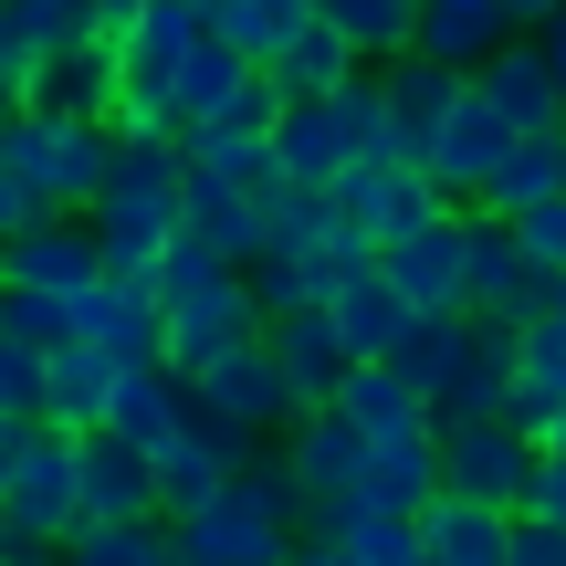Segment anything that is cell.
Returning <instances> with one entry per match:
<instances>
[{"mask_svg": "<svg viewBox=\"0 0 566 566\" xmlns=\"http://www.w3.org/2000/svg\"><path fill=\"white\" fill-rule=\"evenodd\" d=\"M273 158H283V179H294V189H336L346 168H357V147H346L336 105H294L283 137H273Z\"/></svg>", "mask_w": 566, "mask_h": 566, "instance_id": "obj_30", "label": "cell"}, {"mask_svg": "<svg viewBox=\"0 0 566 566\" xmlns=\"http://www.w3.org/2000/svg\"><path fill=\"white\" fill-rule=\"evenodd\" d=\"M252 74H263V63H242V53H231V42H221V32H210V42H200V53H189V63H179V84H168V105H179V137H189V126H210V116H221V105H231V95H242V84H252Z\"/></svg>", "mask_w": 566, "mask_h": 566, "instance_id": "obj_34", "label": "cell"}, {"mask_svg": "<svg viewBox=\"0 0 566 566\" xmlns=\"http://www.w3.org/2000/svg\"><path fill=\"white\" fill-rule=\"evenodd\" d=\"M0 336H21V346L53 357V346H74V304L63 294H11V283H0Z\"/></svg>", "mask_w": 566, "mask_h": 566, "instance_id": "obj_39", "label": "cell"}, {"mask_svg": "<svg viewBox=\"0 0 566 566\" xmlns=\"http://www.w3.org/2000/svg\"><path fill=\"white\" fill-rule=\"evenodd\" d=\"M74 336L105 346V357H126V367H168V304H158V283H126V273L84 283V294H74Z\"/></svg>", "mask_w": 566, "mask_h": 566, "instance_id": "obj_12", "label": "cell"}, {"mask_svg": "<svg viewBox=\"0 0 566 566\" xmlns=\"http://www.w3.org/2000/svg\"><path fill=\"white\" fill-rule=\"evenodd\" d=\"M325 315H336V336H346V357L357 367H378V357H399V336L420 315H409V294L388 273H357V283H336V294H325Z\"/></svg>", "mask_w": 566, "mask_h": 566, "instance_id": "obj_22", "label": "cell"}, {"mask_svg": "<svg viewBox=\"0 0 566 566\" xmlns=\"http://www.w3.org/2000/svg\"><path fill=\"white\" fill-rule=\"evenodd\" d=\"M189 420H200V388H189L179 367H126L116 409H105V430H116V441H137V451H168Z\"/></svg>", "mask_w": 566, "mask_h": 566, "instance_id": "obj_21", "label": "cell"}, {"mask_svg": "<svg viewBox=\"0 0 566 566\" xmlns=\"http://www.w3.org/2000/svg\"><path fill=\"white\" fill-rule=\"evenodd\" d=\"M0 11H11V0H0Z\"/></svg>", "mask_w": 566, "mask_h": 566, "instance_id": "obj_50", "label": "cell"}, {"mask_svg": "<svg viewBox=\"0 0 566 566\" xmlns=\"http://www.w3.org/2000/svg\"><path fill=\"white\" fill-rule=\"evenodd\" d=\"M116 388H126V357H105V346H53V409L42 420L53 430H105V409H116Z\"/></svg>", "mask_w": 566, "mask_h": 566, "instance_id": "obj_26", "label": "cell"}, {"mask_svg": "<svg viewBox=\"0 0 566 566\" xmlns=\"http://www.w3.org/2000/svg\"><path fill=\"white\" fill-rule=\"evenodd\" d=\"M189 388H200V409H210L221 430H242V441H263V430H294V420H304V399H294V378H283L273 336H252V346H231V357H210Z\"/></svg>", "mask_w": 566, "mask_h": 566, "instance_id": "obj_7", "label": "cell"}, {"mask_svg": "<svg viewBox=\"0 0 566 566\" xmlns=\"http://www.w3.org/2000/svg\"><path fill=\"white\" fill-rule=\"evenodd\" d=\"M189 231H200L210 252H221V263H263L273 252V210L252 200V189H221V179H200V168H189Z\"/></svg>", "mask_w": 566, "mask_h": 566, "instance_id": "obj_25", "label": "cell"}, {"mask_svg": "<svg viewBox=\"0 0 566 566\" xmlns=\"http://www.w3.org/2000/svg\"><path fill=\"white\" fill-rule=\"evenodd\" d=\"M283 462H294L304 504H315V514H336V504H367L378 441H367V430L346 420V409H304V420H294V441H283Z\"/></svg>", "mask_w": 566, "mask_h": 566, "instance_id": "obj_9", "label": "cell"}, {"mask_svg": "<svg viewBox=\"0 0 566 566\" xmlns=\"http://www.w3.org/2000/svg\"><path fill=\"white\" fill-rule=\"evenodd\" d=\"M546 451H556V462H566V420H556V430H546Z\"/></svg>", "mask_w": 566, "mask_h": 566, "instance_id": "obj_49", "label": "cell"}, {"mask_svg": "<svg viewBox=\"0 0 566 566\" xmlns=\"http://www.w3.org/2000/svg\"><path fill=\"white\" fill-rule=\"evenodd\" d=\"M84 525H168L158 514V462L116 430H84Z\"/></svg>", "mask_w": 566, "mask_h": 566, "instance_id": "obj_17", "label": "cell"}, {"mask_svg": "<svg viewBox=\"0 0 566 566\" xmlns=\"http://www.w3.org/2000/svg\"><path fill=\"white\" fill-rule=\"evenodd\" d=\"M325 409H346V420H357L378 451H388V441H441V409H430L388 357H378V367H346V388H336Z\"/></svg>", "mask_w": 566, "mask_h": 566, "instance_id": "obj_18", "label": "cell"}, {"mask_svg": "<svg viewBox=\"0 0 566 566\" xmlns=\"http://www.w3.org/2000/svg\"><path fill=\"white\" fill-rule=\"evenodd\" d=\"M53 566H179V535L168 525H84Z\"/></svg>", "mask_w": 566, "mask_h": 566, "instance_id": "obj_37", "label": "cell"}, {"mask_svg": "<svg viewBox=\"0 0 566 566\" xmlns=\"http://www.w3.org/2000/svg\"><path fill=\"white\" fill-rule=\"evenodd\" d=\"M147 283H158V304H168V367H179V378H200L210 357H231V346L273 336V315H263V294H252V273L221 263L200 231H179V242L158 252V273H147Z\"/></svg>", "mask_w": 566, "mask_h": 566, "instance_id": "obj_1", "label": "cell"}, {"mask_svg": "<svg viewBox=\"0 0 566 566\" xmlns=\"http://www.w3.org/2000/svg\"><path fill=\"white\" fill-rule=\"evenodd\" d=\"M472 95L493 105V116L514 126V137H546V126H566V84H556V53H546V32H514L504 53L472 74Z\"/></svg>", "mask_w": 566, "mask_h": 566, "instance_id": "obj_13", "label": "cell"}, {"mask_svg": "<svg viewBox=\"0 0 566 566\" xmlns=\"http://www.w3.org/2000/svg\"><path fill=\"white\" fill-rule=\"evenodd\" d=\"M304 21H315L304 0H210V32H221L242 63H263V74L294 53V32H304Z\"/></svg>", "mask_w": 566, "mask_h": 566, "instance_id": "obj_33", "label": "cell"}, {"mask_svg": "<svg viewBox=\"0 0 566 566\" xmlns=\"http://www.w3.org/2000/svg\"><path fill=\"white\" fill-rule=\"evenodd\" d=\"M0 283L11 294H63L74 304L84 283H105V242L84 210H53V221H32L21 242H0Z\"/></svg>", "mask_w": 566, "mask_h": 566, "instance_id": "obj_10", "label": "cell"}, {"mask_svg": "<svg viewBox=\"0 0 566 566\" xmlns=\"http://www.w3.org/2000/svg\"><path fill=\"white\" fill-rule=\"evenodd\" d=\"M546 200H566V126H546V137H525V147L504 158L483 221H525V210H546Z\"/></svg>", "mask_w": 566, "mask_h": 566, "instance_id": "obj_32", "label": "cell"}, {"mask_svg": "<svg viewBox=\"0 0 566 566\" xmlns=\"http://www.w3.org/2000/svg\"><path fill=\"white\" fill-rule=\"evenodd\" d=\"M420 11L430 0H315V21H336L367 63H399L409 42H420Z\"/></svg>", "mask_w": 566, "mask_h": 566, "instance_id": "obj_35", "label": "cell"}, {"mask_svg": "<svg viewBox=\"0 0 566 566\" xmlns=\"http://www.w3.org/2000/svg\"><path fill=\"white\" fill-rule=\"evenodd\" d=\"M546 53H556V84H566V11L546 21Z\"/></svg>", "mask_w": 566, "mask_h": 566, "instance_id": "obj_48", "label": "cell"}, {"mask_svg": "<svg viewBox=\"0 0 566 566\" xmlns=\"http://www.w3.org/2000/svg\"><path fill=\"white\" fill-rule=\"evenodd\" d=\"M525 514H546V525H566V462H556V451H546V472H535V504Z\"/></svg>", "mask_w": 566, "mask_h": 566, "instance_id": "obj_44", "label": "cell"}, {"mask_svg": "<svg viewBox=\"0 0 566 566\" xmlns=\"http://www.w3.org/2000/svg\"><path fill=\"white\" fill-rule=\"evenodd\" d=\"M420 556L430 566H514V514L472 504V493H430L420 504Z\"/></svg>", "mask_w": 566, "mask_h": 566, "instance_id": "obj_20", "label": "cell"}, {"mask_svg": "<svg viewBox=\"0 0 566 566\" xmlns=\"http://www.w3.org/2000/svg\"><path fill=\"white\" fill-rule=\"evenodd\" d=\"M378 273L409 294V315H472V210H451V221L388 242Z\"/></svg>", "mask_w": 566, "mask_h": 566, "instance_id": "obj_8", "label": "cell"}, {"mask_svg": "<svg viewBox=\"0 0 566 566\" xmlns=\"http://www.w3.org/2000/svg\"><path fill=\"white\" fill-rule=\"evenodd\" d=\"M273 357H283V378H294V399H304V409H325V399L346 388V367H357L325 304H304V315H273Z\"/></svg>", "mask_w": 566, "mask_h": 566, "instance_id": "obj_23", "label": "cell"}, {"mask_svg": "<svg viewBox=\"0 0 566 566\" xmlns=\"http://www.w3.org/2000/svg\"><path fill=\"white\" fill-rule=\"evenodd\" d=\"M105 242V273L147 283L158 273V252L189 231V158L179 147H116V179H105V200L84 210Z\"/></svg>", "mask_w": 566, "mask_h": 566, "instance_id": "obj_2", "label": "cell"}, {"mask_svg": "<svg viewBox=\"0 0 566 566\" xmlns=\"http://www.w3.org/2000/svg\"><path fill=\"white\" fill-rule=\"evenodd\" d=\"M283 566H346V546H336L325 525H304V535H294V556H283Z\"/></svg>", "mask_w": 566, "mask_h": 566, "instance_id": "obj_45", "label": "cell"}, {"mask_svg": "<svg viewBox=\"0 0 566 566\" xmlns=\"http://www.w3.org/2000/svg\"><path fill=\"white\" fill-rule=\"evenodd\" d=\"M556 11H566V0H504V21H514V32H546Z\"/></svg>", "mask_w": 566, "mask_h": 566, "instance_id": "obj_46", "label": "cell"}, {"mask_svg": "<svg viewBox=\"0 0 566 566\" xmlns=\"http://www.w3.org/2000/svg\"><path fill=\"white\" fill-rule=\"evenodd\" d=\"M32 221H53V210H42V200H32V179H21V168L0 158V242H21Z\"/></svg>", "mask_w": 566, "mask_h": 566, "instance_id": "obj_41", "label": "cell"}, {"mask_svg": "<svg viewBox=\"0 0 566 566\" xmlns=\"http://www.w3.org/2000/svg\"><path fill=\"white\" fill-rule=\"evenodd\" d=\"M116 126L105 116H63V105H11L0 116V158L32 179L42 210H95L105 179H116Z\"/></svg>", "mask_w": 566, "mask_h": 566, "instance_id": "obj_3", "label": "cell"}, {"mask_svg": "<svg viewBox=\"0 0 566 566\" xmlns=\"http://www.w3.org/2000/svg\"><path fill=\"white\" fill-rule=\"evenodd\" d=\"M147 462H158V514L179 525V514L221 504V493H231V483L252 472V441H242V430H221V420L200 409V420H189V430H179L168 451H147Z\"/></svg>", "mask_w": 566, "mask_h": 566, "instance_id": "obj_11", "label": "cell"}, {"mask_svg": "<svg viewBox=\"0 0 566 566\" xmlns=\"http://www.w3.org/2000/svg\"><path fill=\"white\" fill-rule=\"evenodd\" d=\"M315 525L346 546V566H430V556H420V514H388V504H336V514H315Z\"/></svg>", "mask_w": 566, "mask_h": 566, "instance_id": "obj_31", "label": "cell"}, {"mask_svg": "<svg viewBox=\"0 0 566 566\" xmlns=\"http://www.w3.org/2000/svg\"><path fill=\"white\" fill-rule=\"evenodd\" d=\"M514 566H566V525H546V514H514Z\"/></svg>", "mask_w": 566, "mask_h": 566, "instance_id": "obj_43", "label": "cell"}, {"mask_svg": "<svg viewBox=\"0 0 566 566\" xmlns=\"http://www.w3.org/2000/svg\"><path fill=\"white\" fill-rule=\"evenodd\" d=\"M74 535H84V430L32 420V441L11 462V493H0V546H11V566H42V546L63 556Z\"/></svg>", "mask_w": 566, "mask_h": 566, "instance_id": "obj_4", "label": "cell"}, {"mask_svg": "<svg viewBox=\"0 0 566 566\" xmlns=\"http://www.w3.org/2000/svg\"><path fill=\"white\" fill-rule=\"evenodd\" d=\"M441 472H451V493H472V504L525 514L535 504V472H546V441L514 430V420H451L441 430Z\"/></svg>", "mask_w": 566, "mask_h": 566, "instance_id": "obj_5", "label": "cell"}, {"mask_svg": "<svg viewBox=\"0 0 566 566\" xmlns=\"http://www.w3.org/2000/svg\"><path fill=\"white\" fill-rule=\"evenodd\" d=\"M556 294H566V283L535 273L525 242H514L504 221H483V210H472V315H483V325H535Z\"/></svg>", "mask_w": 566, "mask_h": 566, "instance_id": "obj_14", "label": "cell"}, {"mask_svg": "<svg viewBox=\"0 0 566 566\" xmlns=\"http://www.w3.org/2000/svg\"><path fill=\"white\" fill-rule=\"evenodd\" d=\"M21 441H32V420H0V493H11V462H21Z\"/></svg>", "mask_w": 566, "mask_h": 566, "instance_id": "obj_47", "label": "cell"}, {"mask_svg": "<svg viewBox=\"0 0 566 566\" xmlns=\"http://www.w3.org/2000/svg\"><path fill=\"white\" fill-rule=\"evenodd\" d=\"M504 231L525 242V263H535V273H556V283H566V200L525 210V221H504Z\"/></svg>", "mask_w": 566, "mask_h": 566, "instance_id": "obj_40", "label": "cell"}, {"mask_svg": "<svg viewBox=\"0 0 566 566\" xmlns=\"http://www.w3.org/2000/svg\"><path fill=\"white\" fill-rule=\"evenodd\" d=\"M336 221L346 231H367V242H409V231H430V221H451V189L430 179V168H409V158H357L336 179Z\"/></svg>", "mask_w": 566, "mask_h": 566, "instance_id": "obj_6", "label": "cell"}, {"mask_svg": "<svg viewBox=\"0 0 566 566\" xmlns=\"http://www.w3.org/2000/svg\"><path fill=\"white\" fill-rule=\"evenodd\" d=\"M32 74H42V63L21 53V32H11V11H0V116H11V105H32Z\"/></svg>", "mask_w": 566, "mask_h": 566, "instance_id": "obj_42", "label": "cell"}, {"mask_svg": "<svg viewBox=\"0 0 566 566\" xmlns=\"http://www.w3.org/2000/svg\"><path fill=\"white\" fill-rule=\"evenodd\" d=\"M514 147H525V137H514V126L493 116L483 95H472L462 116L441 126V147H430V179L451 189V210H483V200H493V179H504V158H514Z\"/></svg>", "mask_w": 566, "mask_h": 566, "instance_id": "obj_16", "label": "cell"}, {"mask_svg": "<svg viewBox=\"0 0 566 566\" xmlns=\"http://www.w3.org/2000/svg\"><path fill=\"white\" fill-rule=\"evenodd\" d=\"M472 336H483L472 315H420V325L399 336V357H388V367H399V378L420 388L430 409H441L451 388H462V367H472Z\"/></svg>", "mask_w": 566, "mask_h": 566, "instance_id": "obj_27", "label": "cell"}, {"mask_svg": "<svg viewBox=\"0 0 566 566\" xmlns=\"http://www.w3.org/2000/svg\"><path fill=\"white\" fill-rule=\"evenodd\" d=\"M378 74H388V126H399V158L430 168L441 126L472 105V74H451V63H430V53H399V63H378Z\"/></svg>", "mask_w": 566, "mask_h": 566, "instance_id": "obj_15", "label": "cell"}, {"mask_svg": "<svg viewBox=\"0 0 566 566\" xmlns=\"http://www.w3.org/2000/svg\"><path fill=\"white\" fill-rule=\"evenodd\" d=\"M42 409H53V357L0 336V420H42Z\"/></svg>", "mask_w": 566, "mask_h": 566, "instance_id": "obj_38", "label": "cell"}, {"mask_svg": "<svg viewBox=\"0 0 566 566\" xmlns=\"http://www.w3.org/2000/svg\"><path fill=\"white\" fill-rule=\"evenodd\" d=\"M210 42V0H158V11L137 21V32L116 42V63H126V95H168L179 84V63Z\"/></svg>", "mask_w": 566, "mask_h": 566, "instance_id": "obj_19", "label": "cell"}, {"mask_svg": "<svg viewBox=\"0 0 566 566\" xmlns=\"http://www.w3.org/2000/svg\"><path fill=\"white\" fill-rule=\"evenodd\" d=\"M430 493H451V472H441V441H388V451H378V472H367V504H388V514H420Z\"/></svg>", "mask_w": 566, "mask_h": 566, "instance_id": "obj_36", "label": "cell"}, {"mask_svg": "<svg viewBox=\"0 0 566 566\" xmlns=\"http://www.w3.org/2000/svg\"><path fill=\"white\" fill-rule=\"evenodd\" d=\"M304 11H315V0H304Z\"/></svg>", "mask_w": 566, "mask_h": 566, "instance_id": "obj_51", "label": "cell"}, {"mask_svg": "<svg viewBox=\"0 0 566 566\" xmlns=\"http://www.w3.org/2000/svg\"><path fill=\"white\" fill-rule=\"evenodd\" d=\"M116 95H126L116 42H84V53H63V63L32 74V105H63V116H116Z\"/></svg>", "mask_w": 566, "mask_h": 566, "instance_id": "obj_29", "label": "cell"}, {"mask_svg": "<svg viewBox=\"0 0 566 566\" xmlns=\"http://www.w3.org/2000/svg\"><path fill=\"white\" fill-rule=\"evenodd\" d=\"M504 42H514L504 0H430V11H420V42H409V53L451 63V74H483V63L504 53Z\"/></svg>", "mask_w": 566, "mask_h": 566, "instance_id": "obj_24", "label": "cell"}, {"mask_svg": "<svg viewBox=\"0 0 566 566\" xmlns=\"http://www.w3.org/2000/svg\"><path fill=\"white\" fill-rule=\"evenodd\" d=\"M357 74H367V53L336 32V21H304V32H294V53L273 63V84H283L294 105H325V95H346Z\"/></svg>", "mask_w": 566, "mask_h": 566, "instance_id": "obj_28", "label": "cell"}]
</instances>
